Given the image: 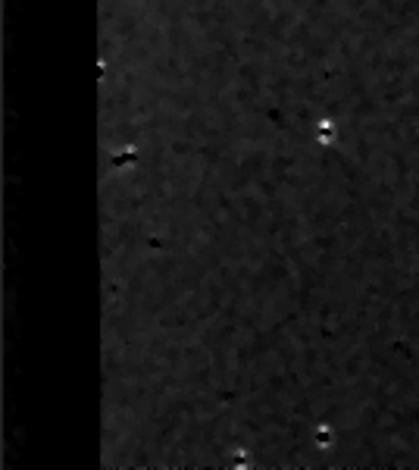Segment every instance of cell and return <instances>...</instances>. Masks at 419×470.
Instances as JSON below:
<instances>
[]
</instances>
